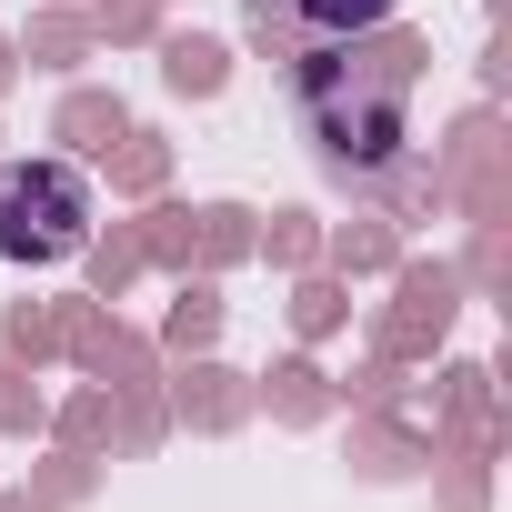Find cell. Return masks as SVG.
I'll return each mask as SVG.
<instances>
[{
    "label": "cell",
    "instance_id": "52a82bcc",
    "mask_svg": "<svg viewBox=\"0 0 512 512\" xmlns=\"http://www.w3.org/2000/svg\"><path fill=\"white\" fill-rule=\"evenodd\" d=\"M181 412H201V422H231V412H241L231 372H191V382H181Z\"/></svg>",
    "mask_w": 512,
    "mask_h": 512
},
{
    "label": "cell",
    "instance_id": "ba28073f",
    "mask_svg": "<svg viewBox=\"0 0 512 512\" xmlns=\"http://www.w3.org/2000/svg\"><path fill=\"white\" fill-rule=\"evenodd\" d=\"M211 322H221V302H211V292L191 282V292H181V312H171V342L191 352V342H211Z\"/></svg>",
    "mask_w": 512,
    "mask_h": 512
},
{
    "label": "cell",
    "instance_id": "277c9868",
    "mask_svg": "<svg viewBox=\"0 0 512 512\" xmlns=\"http://www.w3.org/2000/svg\"><path fill=\"white\" fill-rule=\"evenodd\" d=\"M282 11H292V31H302V41H342V31L392 21V0H282Z\"/></svg>",
    "mask_w": 512,
    "mask_h": 512
},
{
    "label": "cell",
    "instance_id": "6da1fadb",
    "mask_svg": "<svg viewBox=\"0 0 512 512\" xmlns=\"http://www.w3.org/2000/svg\"><path fill=\"white\" fill-rule=\"evenodd\" d=\"M282 61H292V101H302L322 161L342 181H382L392 151L412 141V91H422L432 41L372 21V31H342V41H292Z\"/></svg>",
    "mask_w": 512,
    "mask_h": 512
},
{
    "label": "cell",
    "instance_id": "8fae6325",
    "mask_svg": "<svg viewBox=\"0 0 512 512\" xmlns=\"http://www.w3.org/2000/svg\"><path fill=\"white\" fill-rule=\"evenodd\" d=\"M121 181L151 191V181H161V141H131V151H121Z\"/></svg>",
    "mask_w": 512,
    "mask_h": 512
},
{
    "label": "cell",
    "instance_id": "3957f363",
    "mask_svg": "<svg viewBox=\"0 0 512 512\" xmlns=\"http://www.w3.org/2000/svg\"><path fill=\"white\" fill-rule=\"evenodd\" d=\"M452 292H462L452 272H412V282H402V322H392V352H412L422 332H442V322H452Z\"/></svg>",
    "mask_w": 512,
    "mask_h": 512
},
{
    "label": "cell",
    "instance_id": "30bf717a",
    "mask_svg": "<svg viewBox=\"0 0 512 512\" xmlns=\"http://www.w3.org/2000/svg\"><path fill=\"white\" fill-rule=\"evenodd\" d=\"M201 221H211V231H201V251H211V262H231V251H241V241H251V231H241V221H251V211H201Z\"/></svg>",
    "mask_w": 512,
    "mask_h": 512
},
{
    "label": "cell",
    "instance_id": "9c48e42d",
    "mask_svg": "<svg viewBox=\"0 0 512 512\" xmlns=\"http://www.w3.org/2000/svg\"><path fill=\"white\" fill-rule=\"evenodd\" d=\"M272 382H282V392H272V402H282V412H292V422H302V412H322V372H312V362H282V372H272Z\"/></svg>",
    "mask_w": 512,
    "mask_h": 512
},
{
    "label": "cell",
    "instance_id": "5bb4252c",
    "mask_svg": "<svg viewBox=\"0 0 512 512\" xmlns=\"http://www.w3.org/2000/svg\"><path fill=\"white\" fill-rule=\"evenodd\" d=\"M0 61H11V51H0Z\"/></svg>",
    "mask_w": 512,
    "mask_h": 512
},
{
    "label": "cell",
    "instance_id": "4fadbf2b",
    "mask_svg": "<svg viewBox=\"0 0 512 512\" xmlns=\"http://www.w3.org/2000/svg\"><path fill=\"white\" fill-rule=\"evenodd\" d=\"M342 262H392V231L372 221V231H342Z\"/></svg>",
    "mask_w": 512,
    "mask_h": 512
},
{
    "label": "cell",
    "instance_id": "7a4b0ae2",
    "mask_svg": "<svg viewBox=\"0 0 512 512\" xmlns=\"http://www.w3.org/2000/svg\"><path fill=\"white\" fill-rule=\"evenodd\" d=\"M91 241V181L71 161H0V262H61Z\"/></svg>",
    "mask_w": 512,
    "mask_h": 512
},
{
    "label": "cell",
    "instance_id": "5b68a950",
    "mask_svg": "<svg viewBox=\"0 0 512 512\" xmlns=\"http://www.w3.org/2000/svg\"><path fill=\"white\" fill-rule=\"evenodd\" d=\"M161 81H171V91H221V81H231V51L201 41V31H181V41L161 51Z\"/></svg>",
    "mask_w": 512,
    "mask_h": 512
},
{
    "label": "cell",
    "instance_id": "7c38bea8",
    "mask_svg": "<svg viewBox=\"0 0 512 512\" xmlns=\"http://www.w3.org/2000/svg\"><path fill=\"white\" fill-rule=\"evenodd\" d=\"M292 322H302V332H332V322H342V302H332V292H322V282H312V292H302V302H292Z\"/></svg>",
    "mask_w": 512,
    "mask_h": 512
},
{
    "label": "cell",
    "instance_id": "8992f818",
    "mask_svg": "<svg viewBox=\"0 0 512 512\" xmlns=\"http://www.w3.org/2000/svg\"><path fill=\"white\" fill-rule=\"evenodd\" d=\"M61 141H71V151H111V141H131V131H121V101L81 91V101L61 111Z\"/></svg>",
    "mask_w": 512,
    "mask_h": 512
}]
</instances>
